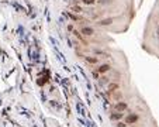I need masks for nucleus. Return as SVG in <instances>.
<instances>
[{
  "label": "nucleus",
  "instance_id": "1",
  "mask_svg": "<svg viewBox=\"0 0 159 127\" xmlns=\"http://www.w3.org/2000/svg\"><path fill=\"white\" fill-rule=\"evenodd\" d=\"M127 110V103L125 102H118L114 105V112H125Z\"/></svg>",
  "mask_w": 159,
  "mask_h": 127
},
{
  "label": "nucleus",
  "instance_id": "6",
  "mask_svg": "<svg viewBox=\"0 0 159 127\" xmlns=\"http://www.w3.org/2000/svg\"><path fill=\"white\" fill-rule=\"evenodd\" d=\"M86 61H87L90 65H97V64H99V58H97V56H86Z\"/></svg>",
  "mask_w": 159,
  "mask_h": 127
},
{
  "label": "nucleus",
  "instance_id": "8",
  "mask_svg": "<svg viewBox=\"0 0 159 127\" xmlns=\"http://www.w3.org/2000/svg\"><path fill=\"white\" fill-rule=\"evenodd\" d=\"M110 95H111V98H113L114 100H120V99H121V96H123V95H121V92H120V90H116V92H113V93H110Z\"/></svg>",
  "mask_w": 159,
  "mask_h": 127
},
{
  "label": "nucleus",
  "instance_id": "3",
  "mask_svg": "<svg viewBox=\"0 0 159 127\" xmlns=\"http://www.w3.org/2000/svg\"><path fill=\"white\" fill-rule=\"evenodd\" d=\"M80 34L85 35V37H92L93 35V28L92 27H83L80 30Z\"/></svg>",
  "mask_w": 159,
  "mask_h": 127
},
{
  "label": "nucleus",
  "instance_id": "2",
  "mask_svg": "<svg viewBox=\"0 0 159 127\" xmlns=\"http://www.w3.org/2000/svg\"><path fill=\"white\" fill-rule=\"evenodd\" d=\"M110 69H111V68H110L109 64H103V65H99V68H97V72H99L100 75H104V74H107Z\"/></svg>",
  "mask_w": 159,
  "mask_h": 127
},
{
  "label": "nucleus",
  "instance_id": "12",
  "mask_svg": "<svg viewBox=\"0 0 159 127\" xmlns=\"http://www.w3.org/2000/svg\"><path fill=\"white\" fill-rule=\"evenodd\" d=\"M127 124V123H125ZM125 124L123 123V121H118V123H117V127H125Z\"/></svg>",
  "mask_w": 159,
  "mask_h": 127
},
{
  "label": "nucleus",
  "instance_id": "7",
  "mask_svg": "<svg viewBox=\"0 0 159 127\" xmlns=\"http://www.w3.org/2000/svg\"><path fill=\"white\" fill-rule=\"evenodd\" d=\"M137 120H138V116H137V114H131V116L127 117L125 123H127V124H131V123H134V121H137Z\"/></svg>",
  "mask_w": 159,
  "mask_h": 127
},
{
  "label": "nucleus",
  "instance_id": "10",
  "mask_svg": "<svg viewBox=\"0 0 159 127\" xmlns=\"http://www.w3.org/2000/svg\"><path fill=\"white\" fill-rule=\"evenodd\" d=\"M80 3L83 6H93V4H96V0H80Z\"/></svg>",
  "mask_w": 159,
  "mask_h": 127
},
{
  "label": "nucleus",
  "instance_id": "11",
  "mask_svg": "<svg viewBox=\"0 0 159 127\" xmlns=\"http://www.w3.org/2000/svg\"><path fill=\"white\" fill-rule=\"evenodd\" d=\"M110 23H111V20H101V23H100V24H104V25H107V24H110Z\"/></svg>",
  "mask_w": 159,
  "mask_h": 127
},
{
  "label": "nucleus",
  "instance_id": "5",
  "mask_svg": "<svg viewBox=\"0 0 159 127\" xmlns=\"http://www.w3.org/2000/svg\"><path fill=\"white\" fill-rule=\"evenodd\" d=\"M123 117H124V112H113L111 113V120L118 121V120H121Z\"/></svg>",
  "mask_w": 159,
  "mask_h": 127
},
{
  "label": "nucleus",
  "instance_id": "4",
  "mask_svg": "<svg viewBox=\"0 0 159 127\" xmlns=\"http://www.w3.org/2000/svg\"><path fill=\"white\" fill-rule=\"evenodd\" d=\"M118 90V83H114V82H110L109 85H107V92L109 93H113V92Z\"/></svg>",
  "mask_w": 159,
  "mask_h": 127
},
{
  "label": "nucleus",
  "instance_id": "9",
  "mask_svg": "<svg viewBox=\"0 0 159 127\" xmlns=\"http://www.w3.org/2000/svg\"><path fill=\"white\" fill-rule=\"evenodd\" d=\"M99 83L101 85V86H103V85H109L110 83V82H109V78H107V76H100L99 78Z\"/></svg>",
  "mask_w": 159,
  "mask_h": 127
}]
</instances>
